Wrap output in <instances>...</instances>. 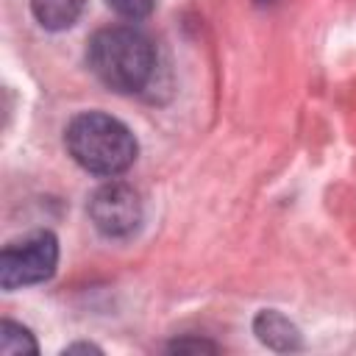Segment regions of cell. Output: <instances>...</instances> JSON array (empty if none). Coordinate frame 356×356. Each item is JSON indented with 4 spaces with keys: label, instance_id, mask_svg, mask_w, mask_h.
I'll list each match as a JSON object with an SVG mask.
<instances>
[{
    "label": "cell",
    "instance_id": "6da1fadb",
    "mask_svg": "<svg viewBox=\"0 0 356 356\" xmlns=\"http://www.w3.org/2000/svg\"><path fill=\"white\" fill-rule=\"evenodd\" d=\"M86 64L92 75L111 92H147L159 75V53L153 39L134 25H108L86 42Z\"/></svg>",
    "mask_w": 356,
    "mask_h": 356
},
{
    "label": "cell",
    "instance_id": "7a4b0ae2",
    "mask_svg": "<svg viewBox=\"0 0 356 356\" xmlns=\"http://www.w3.org/2000/svg\"><path fill=\"white\" fill-rule=\"evenodd\" d=\"M64 147L78 167L100 178L122 175L139 153L134 131L106 111L75 114L64 128Z\"/></svg>",
    "mask_w": 356,
    "mask_h": 356
},
{
    "label": "cell",
    "instance_id": "3957f363",
    "mask_svg": "<svg viewBox=\"0 0 356 356\" xmlns=\"http://www.w3.org/2000/svg\"><path fill=\"white\" fill-rule=\"evenodd\" d=\"M58 267V239L53 231H33L25 239L8 242L0 253V286L6 292L42 284Z\"/></svg>",
    "mask_w": 356,
    "mask_h": 356
},
{
    "label": "cell",
    "instance_id": "277c9868",
    "mask_svg": "<svg viewBox=\"0 0 356 356\" xmlns=\"http://www.w3.org/2000/svg\"><path fill=\"white\" fill-rule=\"evenodd\" d=\"M86 214L106 239H128L145 220V203L131 184L106 181L89 195Z\"/></svg>",
    "mask_w": 356,
    "mask_h": 356
},
{
    "label": "cell",
    "instance_id": "5b68a950",
    "mask_svg": "<svg viewBox=\"0 0 356 356\" xmlns=\"http://www.w3.org/2000/svg\"><path fill=\"white\" fill-rule=\"evenodd\" d=\"M253 334H256V339L261 345H267L275 353H292V350H300L303 348L300 328L286 314H281L278 309H261V312H256V317H253Z\"/></svg>",
    "mask_w": 356,
    "mask_h": 356
},
{
    "label": "cell",
    "instance_id": "8992f818",
    "mask_svg": "<svg viewBox=\"0 0 356 356\" xmlns=\"http://www.w3.org/2000/svg\"><path fill=\"white\" fill-rule=\"evenodd\" d=\"M86 0H31L33 19L44 31H67L83 14Z\"/></svg>",
    "mask_w": 356,
    "mask_h": 356
},
{
    "label": "cell",
    "instance_id": "52a82bcc",
    "mask_svg": "<svg viewBox=\"0 0 356 356\" xmlns=\"http://www.w3.org/2000/svg\"><path fill=\"white\" fill-rule=\"evenodd\" d=\"M0 353L3 356H33L39 353V342L33 339L31 328L14 320H3L0 323Z\"/></svg>",
    "mask_w": 356,
    "mask_h": 356
},
{
    "label": "cell",
    "instance_id": "ba28073f",
    "mask_svg": "<svg viewBox=\"0 0 356 356\" xmlns=\"http://www.w3.org/2000/svg\"><path fill=\"white\" fill-rule=\"evenodd\" d=\"M111 11H117L125 19H145L147 14H153L159 0H106Z\"/></svg>",
    "mask_w": 356,
    "mask_h": 356
},
{
    "label": "cell",
    "instance_id": "9c48e42d",
    "mask_svg": "<svg viewBox=\"0 0 356 356\" xmlns=\"http://www.w3.org/2000/svg\"><path fill=\"white\" fill-rule=\"evenodd\" d=\"M167 350L170 353H217V345L197 337H181V339H172Z\"/></svg>",
    "mask_w": 356,
    "mask_h": 356
},
{
    "label": "cell",
    "instance_id": "30bf717a",
    "mask_svg": "<svg viewBox=\"0 0 356 356\" xmlns=\"http://www.w3.org/2000/svg\"><path fill=\"white\" fill-rule=\"evenodd\" d=\"M61 353H64V356H67V353H70V356H72V353H97V356H100L103 348H100V345H92V342H72V345H67Z\"/></svg>",
    "mask_w": 356,
    "mask_h": 356
},
{
    "label": "cell",
    "instance_id": "8fae6325",
    "mask_svg": "<svg viewBox=\"0 0 356 356\" xmlns=\"http://www.w3.org/2000/svg\"><path fill=\"white\" fill-rule=\"evenodd\" d=\"M259 6H270V3H275V0H256Z\"/></svg>",
    "mask_w": 356,
    "mask_h": 356
}]
</instances>
